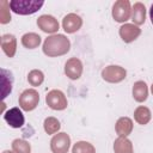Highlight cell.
<instances>
[{
	"instance_id": "11",
	"label": "cell",
	"mask_w": 153,
	"mask_h": 153,
	"mask_svg": "<svg viewBox=\"0 0 153 153\" xmlns=\"http://www.w3.org/2000/svg\"><path fill=\"white\" fill-rule=\"evenodd\" d=\"M81 25H82V19L75 13L67 14L62 20V27L68 33H73L78 31L81 27Z\"/></svg>"
},
{
	"instance_id": "19",
	"label": "cell",
	"mask_w": 153,
	"mask_h": 153,
	"mask_svg": "<svg viewBox=\"0 0 153 153\" xmlns=\"http://www.w3.org/2000/svg\"><path fill=\"white\" fill-rule=\"evenodd\" d=\"M39 43H41V36L37 33L29 32L22 37V44L27 49H35L39 45Z\"/></svg>"
},
{
	"instance_id": "10",
	"label": "cell",
	"mask_w": 153,
	"mask_h": 153,
	"mask_svg": "<svg viewBox=\"0 0 153 153\" xmlns=\"http://www.w3.org/2000/svg\"><path fill=\"white\" fill-rule=\"evenodd\" d=\"M37 25L42 31L48 32V33H54L59 30L57 20L53 16H48V14H43V16L38 17Z\"/></svg>"
},
{
	"instance_id": "8",
	"label": "cell",
	"mask_w": 153,
	"mask_h": 153,
	"mask_svg": "<svg viewBox=\"0 0 153 153\" xmlns=\"http://www.w3.org/2000/svg\"><path fill=\"white\" fill-rule=\"evenodd\" d=\"M65 73L72 80L79 79L81 76V73H82V63H81V61L79 59H76V57L69 59L65 65Z\"/></svg>"
},
{
	"instance_id": "7",
	"label": "cell",
	"mask_w": 153,
	"mask_h": 153,
	"mask_svg": "<svg viewBox=\"0 0 153 153\" xmlns=\"http://www.w3.org/2000/svg\"><path fill=\"white\" fill-rule=\"evenodd\" d=\"M127 75L124 68L120 66H108L102 71V76L108 82H120Z\"/></svg>"
},
{
	"instance_id": "2",
	"label": "cell",
	"mask_w": 153,
	"mask_h": 153,
	"mask_svg": "<svg viewBox=\"0 0 153 153\" xmlns=\"http://www.w3.org/2000/svg\"><path fill=\"white\" fill-rule=\"evenodd\" d=\"M44 5V1L42 0H12L10 1V8L17 13V14H32L37 12L42 6Z\"/></svg>"
},
{
	"instance_id": "13",
	"label": "cell",
	"mask_w": 153,
	"mask_h": 153,
	"mask_svg": "<svg viewBox=\"0 0 153 153\" xmlns=\"http://www.w3.org/2000/svg\"><path fill=\"white\" fill-rule=\"evenodd\" d=\"M1 48L8 57H13L17 50V39L13 35L6 33L1 37Z\"/></svg>"
},
{
	"instance_id": "25",
	"label": "cell",
	"mask_w": 153,
	"mask_h": 153,
	"mask_svg": "<svg viewBox=\"0 0 153 153\" xmlns=\"http://www.w3.org/2000/svg\"><path fill=\"white\" fill-rule=\"evenodd\" d=\"M44 80V75L41 71L38 69H33L27 74V81L32 85V86H39Z\"/></svg>"
},
{
	"instance_id": "27",
	"label": "cell",
	"mask_w": 153,
	"mask_h": 153,
	"mask_svg": "<svg viewBox=\"0 0 153 153\" xmlns=\"http://www.w3.org/2000/svg\"><path fill=\"white\" fill-rule=\"evenodd\" d=\"M2 153H16V152H11V151H4Z\"/></svg>"
},
{
	"instance_id": "26",
	"label": "cell",
	"mask_w": 153,
	"mask_h": 153,
	"mask_svg": "<svg viewBox=\"0 0 153 153\" xmlns=\"http://www.w3.org/2000/svg\"><path fill=\"white\" fill-rule=\"evenodd\" d=\"M149 17H151V22H152V24H153V4H152L151 10H149Z\"/></svg>"
},
{
	"instance_id": "15",
	"label": "cell",
	"mask_w": 153,
	"mask_h": 153,
	"mask_svg": "<svg viewBox=\"0 0 153 153\" xmlns=\"http://www.w3.org/2000/svg\"><path fill=\"white\" fill-rule=\"evenodd\" d=\"M148 96V88L145 81H136L133 85V97L136 102L141 103L147 99Z\"/></svg>"
},
{
	"instance_id": "14",
	"label": "cell",
	"mask_w": 153,
	"mask_h": 153,
	"mask_svg": "<svg viewBox=\"0 0 153 153\" xmlns=\"http://www.w3.org/2000/svg\"><path fill=\"white\" fill-rule=\"evenodd\" d=\"M116 133L122 136V137H127L131 130H133V122L130 118L128 117H121L117 122H116Z\"/></svg>"
},
{
	"instance_id": "22",
	"label": "cell",
	"mask_w": 153,
	"mask_h": 153,
	"mask_svg": "<svg viewBox=\"0 0 153 153\" xmlns=\"http://www.w3.org/2000/svg\"><path fill=\"white\" fill-rule=\"evenodd\" d=\"M12 148L16 153H30L31 152V146L27 141L25 140H20V139H16L12 142Z\"/></svg>"
},
{
	"instance_id": "28",
	"label": "cell",
	"mask_w": 153,
	"mask_h": 153,
	"mask_svg": "<svg viewBox=\"0 0 153 153\" xmlns=\"http://www.w3.org/2000/svg\"><path fill=\"white\" fill-rule=\"evenodd\" d=\"M151 91H152V94H153V84H152V86H151Z\"/></svg>"
},
{
	"instance_id": "17",
	"label": "cell",
	"mask_w": 153,
	"mask_h": 153,
	"mask_svg": "<svg viewBox=\"0 0 153 153\" xmlns=\"http://www.w3.org/2000/svg\"><path fill=\"white\" fill-rule=\"evenodd\" d=\"M133 22L136 25H141L146 20V7L141 2H135L133 6V14H131Z\"/></svg>"
},
{
	"instance_id": "6",
	"label": "cell",
	"mask_w": 153,
	"mask_h": 153,
	"mask_svg": "<svg viewBox=\"0 0 153 153\" xmlns=\"http://www.w3.org/2000/svg\"><path fill=\"white\" fill-rule=\"evenodd\" d=\"M71 146V137L66 133H59L53 136L50 148L53 153H67Z\"/></svg>"
},
{
	"instance_id": "9",
	"label": "cell",
	"mask_w": 153,
	"mask_h": 153,
	"mask_svg": "<svg viewBox=\"0 0 153 153\" xmlns=\"http://www.w3.org/2000/svg\"><path fill=\"white\" fill-rule=\"evenodd\" d=\"M4 118L7 122V124L12 128H20L25 121L24 115L19 108H12V109L7 110L4 115Z\"/></svg>"
},
{
	"instance_id": "16",
	"label": "cell",
	"mask_w": 153,
	"mask_h": 153,
	"mask_svg": "<svg viewBox=\"0 0 153 153\" xmlns=\"http://www.w3.org/2000/svg\"><path fill=\"white\" fill-rule=\"evenodd\" d=\"M13 76L10 71L1 68V86H2V98H6L8 93L12 91Z\"/></svg>"
},
{
	"instance_id": "24",
	"label": "cell",
	"mask_w": 153,
	"mask_h": 153,
	"mask_svg": "<svg viewBox=\"0 0 153 153\" xmlns=\"http://www.w3.org/2000/svg\"><path fill=\"white\" fill-rule=\"evenodd\" d=\"M10 2L6 0L0 1V23L6 24L11 20V14H10Z\"/></svg>"
},
{
	"instance_id": "18",
	"label": "cell",
	"mask_w": 153,
	"mask_h": 153,
	"mask_svg": "<svg viewBox=\"0 0 153 153\" xmlns=\"http://www.w3.org/2000/svg\"><path fill=\"white\" fill-rule=\"evenodd\" d=\"M114 151L115 153H133V145L130 140H128L127 137L120 136L118 139L115 140Z\"/></svg>"
},
{
	"instance_id": "1",
	"label": "cell",
	"mask_w": 153,
	"mask_h": 153,
	"mask_svg": "<svg viewBox=\"0 0 153 153\" xmlns=\"http://www.w3.org/2000/svg\"><path fill=\"white\" fill-rule=\"evenodd\" d=\"M71 42L65 35H51L43 43V53L50 57L61 56L69 51Z\"/></svg>"
},
{
	"instance_id": "21",
	"label": "cell",
	"mask_w": 153,
	"mask_h": 153,
	"mask_svg": "<svg viewBox=\"0 0 153 153\" xmlns=\"http://www.w3.org/2000/svg\"><path fill=\"white\" fill-rule=\"evenodd\" d=\"M72 153H96L94 147L86 141H78L73 148H72Z\"/></svg>"
},
{
	"instance_id": "3",
	"label": "cell",
	"mask_w": 153,
	"mask_h": 153,
	"mask_svg": "<svg viewBox=\"0 0 153 153\" xmlns=\"http://www.w3.org/2000/svg\"><path fill=\"white\" fill-rule=\"evenodd\" d=\"M39 102V94L33 88H27L22 92L19 96V106L24 111H31L33 110Z\"/></svg>"
},
{
	"instance_id": "23",
	"label": "cell",
	"mask_w": 153,
	"mask_h": 153,
	"mask_svg": "<svg viewBox=\"0 0 153 153\" xmlns=\"http://www.w3.org/2000/svg\"><path fill=\"white\" fill-rule=\"evenodd\" d=\"M44 130L48 134H55L56 131H59L60 129V122L55 118V117H47L44 120Z\"/></svg>"
},
{
	"instance_id": "5",
	"label": "cell",
	"mask_w": 153,
	"mask_h": 153,
	"mask_svg": "<svg viewBox=\"0 0 153 153\" xmlns=\"http://www.w3.org/2000/svg\"><path fill=\"white\" fill-rule=\"evenodd\" d=\"M45 102L49 108L53 110H63L67 108V99L62 91L60 90H51L48 92L45 97Z\"/></svg>"
},
{
	"instance_id": "4",
	"label": "cell",
	"mask_w": 153,
	"mask_h": 153,
	"mask_svg": "<svg viewBox=\"0 0 153 153\" xmlns=\"http://www.w3.org/2000/svg\"><path fill=\"white\" fill-rule=\"evenodd\" d=\"M131 7L128 0H118L112 6V17L116 22L123 23L130 18Z\"/></svg>"
},
{
	"instance_id": "20",
	"label": "cell",
	"mask_w": 153,
	"mask_h": 153,
	"mask_svg": "<svg viewBox=\"0 0 153 153\" xmlns=\"http://www.w3.org/2000/svg\"><path fill=\"white\" fill-rule=\"evenodd\" d=\"M151 111L146 106H139L136 108V110L134 111V118L139 124H147L151 120Z\"/></svg>"
},
{
	"instance_id": "12",
	"label": "cell",
	"mask_w": 153,
	"mask_h": 153,
	"mask_svg": "<svg viewBox=\"0 0 153 153\" xmlns=\"http://www.w3.org/2000/svg\"><path fill=\"white\" fill-rule=\"evenodd\" d=\"M141 33V29H139L134 24H124L120 27V36L126 43H130L135 41Z\"/></svg>"
}]
</instances>
